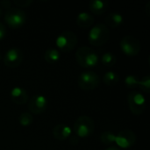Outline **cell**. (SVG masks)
I'll list each match as a JSON object with an SVG mask.
<instances>
[{"label":"cell","mask_w":150,"mask_h":150,"mask_svg":"<svg viewBox=\"0 0 150 150\" xmlns=\"http://www.w3.org/2000/svg\"><path fill=\"white\" fill-rule=\"evenodd\" d=\"M77 83L79 88L83 91H92L98 87L100 83V77L94 71H84L79 75Z\"/></svg>","instance_id":"5b68a950"},{"label":"cell","mask_w":150,"mask_h":150,"mask_svg":"<svg viewBox=\"0 0 150 150\" xmlns=\"http://www.w3.org/2000/svg\"><path fill=\"white\" fill-rule=\"evenodd\" d=\"M103 81L108 86H114L119 83L120 76L117 73L113 71H108L103 76Z\"/></svg>","instance_id":"ac0fdd59"},{"label":"cell","mask_w":150,"mask_h":150,"mask_svg":"<svg viewBox=\"0 0 150 150\" xmlns=\"http://www.w3.org/2000/svg\"><path fill=\"white\" fill-rule=\"evenodd\" d=\"M72 133V129L65 124H58L53 128V135L57 141H65Z\"/></svg>","instance_id":"4fadbf2b"},{"label":"cell","mask_w":150,"mask_h":150,"mask_svg":"<svg viewBox=\"0 0 150 150\" xmlns=\"http://www.w3.org/2000/svg\"><path fill=\"white\" fill-rule=\"evenodd\" d=\"M95 129V124L92 119L89 116H80L75 121L73 130L77 137L86 138L92 134Z\"/></svg>","instance_id":"3957f363"},{"label":"cell","mask_w":150,"mask_h":150,"mask_svg":"<svg viewBox=\"0 0 150 150\" xmlns=\"http://www.w3.org/2000/svg\"><path fill=\"white\" fill-rule=\"evenodd\" d=\"M127 103L131 112L134 115H141L146 109L144 96L139 91H132L127 95Z\"/></svg>","instance_id":"52a82bcc"},{"label":"cell","mask_w":150,"mask_h":150,"mask_svg":"<svg viewBox=\"0 0 150 150\" xmlns=\"http://www.w3.org/2000/svg\"><path fill=\"white\" fill-rule=\"evenodd\" d=\"M101 62L105 66L110 68V67H112V66L115 65L116 57H115V55L113 54L108 52V53H105V54H103V56L101 58Z\"/></svg>","instance_id":"d6986e66"},{"label":"cell","mask_w":150,"mask_h":150,"mask_svg":"<svg viewBox=\"0 0 150 150\" xmlns=\"http://www.w3.org/2000/svg\"><path fill=\"white\" fill-rule=\"evenodd\" d=\"M47 107V100L45 96L40 94L33 96L28 103V109L31 114H40L46 111Z\"/></svg>","instance_id":"8fae6325"},{"label":"cell","mask_w":150,"mask_h":150,"mask_svg":"<svg viewBox=\"0 0 150 150\" xmlns=\"http://www.w3.org/2000/svg\"><path fill=\"white\" fill-rule=\"evenodd\" d=\"M6 35V28L3 23L0 22V40H2Z\"/></svg>","instance_id":"d4e9b609"},{"label":"cell","mask_w":150,"mask_h":150,"mask_svg":"<svg viewBox=\"0 0 150 150\" xmlns=\"http://www.w3.org/2000/svg\"><path fill=\"white\" fill-rule=\"evenodd\" d=\"M14 4L18 7H28L33 4L32 0H15Z\"/></svg>","instance_id":"cb8c5ba5"},{"label":"cell","mask_w":150,"mask_h":150,"mask_svg":"<svg viewBox=\"0 0 150 150\" xmlns=\"http://www.w3.org/2000/svg\"><path fill=\"white\" fill-rule=\"evenodd\" d=\"M108 4L105 1L102 0H91L89 4V8L91 11L95 15L103 14L107 9Z\"/></svg>","instance_id":"2e32d148"},{"label":"cell","mask_w":150,"mask_h":150,"mask_svg":"<svg viewBox=\"0 0 150 150\" xmlns=\"http://www.w3.org/2000/svg\"><path fill=\"white\" fill-rule=\"evenodd\" d=\"M110 38L109 28L105 24H97L90 31L88 40L91 45L99 47L105 44Z\"/></svg>","instance_id":"7a4b0ae2"},{"label":"cell","mask_w":150,"mask_h":150,"mask_svg":"<svg viewBox=\"0 0 150 150\" xmlns=\"http://www.w3.org/2000/svg\"><path fill=\"white\" fill-rule=\"evenodd\" d=\"M69 142H70L71 144H73V145H76V144H77V143L79 142V139H78L77 136H72V137L69 139Z\"/></svg>","instance_id":"4316f807"},{"label":"cell","mask_w":150,"mask_h":150,"mask_svg":"<svg viewBox=\"0 0 150 150\" xmlns=\"http://www.w3.org/2000/svg\"><path fill=\"white\" fill-rule=\"evenodd\" d=\"M139 79L137 76H134V75H129L125 78V84L127 88L129 89H134L138 87L139 84Z\"/></svg>","instance_id":"7402d4cb"},{"label":"cell","mask_w":150,"mask_h":150,"mask_svg":"<svg viewBox=\"0 0 150 150\" xmlns=\"http://www.w3.org/2000/svg\"><path fill=\"white\" fill-rule=\"evenodd\" d=\"M94 23V17L86 11L80 12L76 17V24L79 27L83 29L89 28Z\"/></svg>","instance_id":"5bb4252c"},{"label":"cell","mask_w":150,"mask_h":150,"mask_svg":"<svg viewBox=\"0 0 150 150\" xmlns=\"http://www.w3.org/2000/svg\"><path fill=\"white\" fill-rule=\"evenodd\" d=\"M149 4H150V3L149 2V3L147 4V5H146V12H147V14H148V15H149Z\"/></svg>","instance_id":"f1b7e54d"},{"label":"cell","mask_w":150,"mask_h":150,"mask_svg":"<svg viewBox=\"0 0 150 150\" xmlns=\"http://www.w3.org/2000/svg\"><path fill=\"white\" fill-rule=\"evenodd\" d=\"M78 39L76 34L72 31H64L62 32L55 40L56 47L62 52L68 53L72 51L76 44H77Z\"/></svg>","instance_id":"277c9868"},{"label":"cell","mask_w":150,"mask_h":150,"mask_svg":"<svg viewBox=\"0 0 150 150\" xmlns=\"http://www.w3.org/2000/svg\"><path fill=\"white\" fill-rule=\"evenodd\" d=\"M120 48L126 55L129 57H134L140 53L142 45L140 40L135 37L127 35L123 37L120 40Z\"/></svg>","instance_id":"ba28073f"},{"label":"cell","mask_w":150,"mask_h":150,"mask_svg":"<svg viewBox=\"0 0 150 150\" xmlns=\"http://www.w3.org/2000/svg\"><path fill=\"white\" fill-rule=\"evenodd\" d=\"M77 63L83 68H93L98 63V54L89 47H81L76 52Z\"/></svg>","instance_id":"6da1fadb"},{"label":"cell","mask_w":150,"mask_h":150,"mask_svg":"<svg viewBox=\"0 0 150 150\" xmlns=\"http://www.w3.org/2000/svg\"><path fill=\"white\" fill-rule=\"evenodd\" d=\"M11 98L17 105H24L28 101V93L22 87H15L11 91Z\"/></svg>","instance_id":"7c38bea8"},{"label":"cell","mask_w":150,"mask_h":150,"mask_svg":"<svg viewBox=\"0 0 150 150\" xmlns=\"http://www.w3.org/2000/svg\"><path fill=\"white\" fill-rule=\"evenodd\" d=\"M11 3L8 0H3L0 2V8L1 7H4V8H8L10 9L11 8Z\"/></svg>","instance_id":"484cf974"},{"label":"cell","mask_w":150,"mask_h":150,"mask_svg":"<svg viewBox=\"0 0 150 150\" xmlns=\"http://www.w3.org/2000/svg\"><path fill=\"white\" fill-rule=\"evenodd\" d=\"M135 142L136 135L132 130L125 129L115 135V143L121 149H130L135 144Z\"/></svg>","instance_id":"9c48e42d"},{"label":"cell","mask_w":150,"mask_h":150,"mask_svg":"<svg viewBox=\"0 0 150 150\" xmlns=\"http://www.w3.org/2000/svg\"><path fill=\"white\" fill-rule=\"evenodd\" d=\"M115 135L116 134H114L113 133H112L110 131H105L101 134L100 141H101V142H103L105 145H110V144L115 142Z\"/></svg>","instance_id":"ffe728a7"},{"label":"cell","mask_w":150,"mask_h":150,"mask_svg":"<svg viewBox=\"0 0 150 150\" xmlns=\"http://www.w3.org/2000/svg\"><path fill=\"white\" fill-rule=\"evenodd\" d=\"M1 57H2V56H1V54H0V59H1Z\"/></svg>","instance_id":"4dcf8cb0"},{"label":"cell","mask_w":150,"mask_h":150,"mask_svg":"<svg viewBox=\"0 0 150 150\" xmlns=\"http://www.w3.org/2000/svg\"><path fill=\"white\" fill-rule=\"evenodd\" d=\"M124 22V18L121 14L118 12H112L108 14L105 18L106 26H110L111 28H117L120 26Z\"/></svg>","instance_id":"9a60e30c"},{"label":"cell","mask_w":150,"mask_h":150,"mask_svg":"<svg viewBox=\"0 0 150 150\" xmlns=\"http://www.w3.org/2000/svg\"><path fill=\"white\" fill-rule=\"evenodd\" d=\"M60 52L55 48H48L46 50L44 54L45 61L50 64L56 63L60 60Z\"/></svg>","instance_id":"e0dca14e"},{"label":"cell","mask_w":150,"mask_h":150,"mask_svg":"<svg viewBox=\"0 0 150 150\" xmlns=\"http://www.w3.org/2000/svg\"><path fill=\"white\" fill-rule=\"evenodd\" d=\"M33 120V115L30 112H22L18 117V122L23 127H28L32 124Z\"/></svg>","instance_id":"44dd1931"},{"label":"cell","mask_w":150,"mask_h":150,"mask_svg":"<svg viewBox=\"0 0 150 150\" xmlns=\"http://www.w3.org/2000/svg\"><path fill=\"white\" fill-rule=\"evenodd\" d=\"M2 16V9L0 8V17Z\"/></svg>","instance_id":"f546056e"},{"label":"cell","mask_w":150,"mask_h":150,"mask_svg":"<svg viewBox=\"0 0 150 150\" xmlns=\"http://www.w3.org/2000/svg\"><path fill=\"white\" fill-rule=\"evenodd\" d=\"M24 59V54L21 49L18 47L10 48L4 54V63L8 68H16L18 67Z\"/></svg>","instance_id":"30bf717a"},{"label":"cell","mask_w":150,"mask_h":150,"mask_svg":"<svg viewBox=\"0 0 150 150\" xmlns=\"http://www.w3.org/2000/svg\"><path fill=\"white\" fill-rule=\"evenodd\" d=\"M138 87L145 93H149L150 91V76H146L142 80L139 81Z\"/></svg>","instance_id":"603a6c76"},{"label":"cell","mask_w":150,"mask_h":150,"mask_svg":"<svg viewBox=\"0 0 150 150\" xmlns=\"http://www.w3.org/2000/svg\"><path fill=\"white\" fill-rule=\"evenodd\" d=\"M105 150H120L119 148H116V147H109V148H107Z\"/></svg>","instance_id":"83f0119b"},{"label":"cell","mask_w":150,"mask_h":150,"mask_svg":"<svg viewBox=\"0 0 150 150\" xmlns=\"http://www.w3.org/2000/svg\"><path fill=\"white\" fill-rule=\"evenodd\" d=\"M4 21L12 29L20 28L26 21L25 13L16 7L10 8L4 14Z\"/></svg>","instance_id":"8992f818"}]
</instances>
